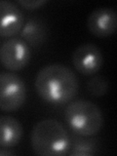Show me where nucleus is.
I'll list each match as a JSON object with an SVG mask.
<instances>
[{"label":"nucleus","mask_w":117,"mask_h":156,"mask_svg":"<svg viewBox=\"0 0 117 156\" xmlns=\"http://www.w3.org/2000/svg\"><path fill=\"white\" fill-rule=\"evenodd\" d=\"M34 86L38 96L52 105L67 104L74 99L79 90L76 74L61 63H52L41 68Z\"/></svg>","instance_id":"f257e3e1"},{"label":"nucleus","mask_w":117,"mask_h":156,"mask_svg":"<svg viewBox=\"0 0 117 156\" xmlns=\"http://www.w3.org/2000/svg\"><path fill=\"white\" fill-rule=\"evenodd\" d=\"M30 144L34 153L41 156H62L68 153L70 138L58 120L49 118L34 125Z\"/></svg>","instance_id":"f03ea898"},{"label":"nucleus","mask_w":117,"mask_h":156,"mask_svg":"<svg viewBox=\"0 0 117 156\" xmlns=\"http://www.w3.org/2000/svg\"><path fill=\"white\" fill-rule=\"evenodd\" d=\"M67 125L77 135L93 136L104 125V116L101 108L94 102L77 100L70 102L65 110Z\"/></svg>","instance_id":"7ed1b4c3"},{"label":"nucleus","mask_w":117,"mask_h":156,"mask_svg":"<svg viewBox=\"0 0 117 156\" xmlns=\"http://www.w3.org/2000/svg\"><path fill=\"white\" fill-rule=\"evenodd\" d=\"M26 99L27 87L23 78L14 72L0 73V110L16 111Z\"/></svg>","instance_id":"20e7f679"},{"label":"nucleus","mask_w":117,"mask_h":156,"mask_svg":"<svg viewBox=\"0 0 117 156\" xmlns=\"http://www.w3.org/2000/svg\"><path fill=\"white\" fill-rule=\"evenodd\" d=\"M30 58V48L23 39H7L0 47V62L8 70L23 69L28 65Z\"/></svg>","instance_id":"39448f33"},{"label":"nucleus","mask_w":117,"mask_h":156,"mask_svg":"<svg viewBox=\"0 0 117 156\" xmlns=\"http://www.w3.org/2000/svg\"><path fill=\"white\" fill-rule=\"evenodd\" d=\"M71 60L75 69L83 75L95 74L104 65V56L101 49L93 43L78 46L72 53Z\"/></svg>","instance_id":"423d86ee"},{"label":"nucleus","mask_w":117,"mask_h":156,"mask_svg":"<svg viewBox=\"0 0 117 156\" xmlns=\"http://www.w3.org/2000/svg\"><path fill=\"white\" fill-rule=\"evenodd\" d=\"M87 27L97 37L110 36L117 28V13L112 8H98L88 16Z\"/></svg>","instance_id":"0eeeda50"},{"label":"nucleus","mask_w":117,"mask_h":156,"mask_svg":"<svg viewBox=\"0 0 117 156\" xmlns=\"http://www.w3.org/2000/svg\"><path fill=\"white\" fill-rule=\"evenodd\" d=\"M24 17L17 4L0 0V37H12L22 30Z\"/></svg>","instance_id":"6e6552de"},{"label":"nucleus","mask_w":117,"mask_h":156,"mask_svg":"<svg viewBox=\"0 0 117 156\" xmlns=\"http://www.w3.org/2000/svg\"><path fill=\"white\" fill-rule=\"evenodd\" d=\"M23 126L12 116H0V147L8 148L16 146L22 140Z\"/></svg>","instance_id":"1a4fd4ad"},{"label":"nucleus","mask_w":117,"mask_h":156,"mask_svg":"<svg viewBox=\"0 0 117 156\" xmlns=\"http://www.w3.org/2000/svg\"><path fill=\"white\" fill-rule=\"evenodd\" d=\"M21 36L28 46H40L47 40L49 35V28L46 23L41 19L31 18L23 24Z\"/></svg>","instance_id":"9d476101"},{"label":"nucleus","mask_w":117,"mask_h":156,"mask_svg":"<svg viewBox=\"0 0 117 156\" xmlns=\"http://www.w3.org/2000/svg\"><path fill=\"white\" fill-rule=\"evenodd\" d=\"M98 150L99 144L97 140L78 135V136H73L72 140H70V146L67 154L71 156H92L97 154Z\"/></svg>","instance_id":"9b49d317"},{"label":"nucleus","mask_w":117,"mask_h":156,"mask_svg":"<svg viewBox=\"0 0 117 156\" xmlns=\"http://www.w3.org/2000/svg\"><path fill=\"white\" fill-rule=\"evenodd\" d=\"M87 89L92 96L101 98L108 92L109 83L104 76H94L87 82Z\"/></svg>","instance_id":"f8f14e48"},{"label":"nucleus","mask_w":117,"mask_h":156,"mask_svg":"<svg viewBox=\"0 0 117 156\" xmlns=\"http://www.w3.org/2000/svg\"><path fill=\"white\" fill-rule=\"evenodd\" d=\"M17 3L21 7L27 10H35L47 3L46 0H19Z\"/></svg>","instance_id":"ddd939ff"},{"label":"nucleus","mask_w":117,"mask_h":156,"mask_svg":"<svg viewBox=\"0 0 117 156\" xmlns=\"http://www.w3.org/2000/svg\"><path fill=\"white\" fill-rule=\"evenodd\" d=\"M15 153L13 151L6 149V148H3V149H0V156H11L14 155Z\"/></svg>","instance_id":"4468645a"}]
</instances>
